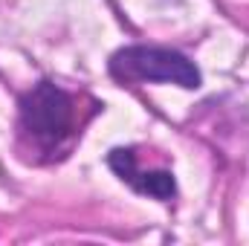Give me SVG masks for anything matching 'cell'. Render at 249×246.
<instances>
[{"label":"cell","instance_id":"obj_1","mask_svg":"<svg viewBox=\"0 0 249 246\" xmlns=\"http://www.w3.org/2000/svg\"><path fill=\"white\" fill-rule=\"evenodd\" d=\"M75 99L53 81H38L20 99L18 130L38 154L58 157L61 151H67L70 139L75 136Z\"/></svg>","mask_w":249,"mask_h":246},{"label":"cell","instance_id":"obj_2","mask_svg":"<svg viewBox=\"0 0 249 246\" xmlns=\"http://www.w3.org/2000/svg\"><path fill=\"white\" fill-rule=\"evenodd\" d=\"M110 75L119 81H165L186 90L200 87V70L183 53L165 47H124L110 58Z\"/></svg>","mask_w":249,"mask_h":246},{"label":"cell","instance_id":"obj_3","mask_svg":"<svg viewBox=\"0 0 249 246\" xmlns=\"http://www.w3.org/2000/svg\"><path fill=\"white\" fill-rule=\"evenodd\" d=\"M110 168L122 177L127 185H133L139 194L157 197V200H171L177 194V183L171 171H142L136 165V151L133 148H116L107 157Z\"/></svg>","mask_w":249,"mask_h":246}]
</instances>
